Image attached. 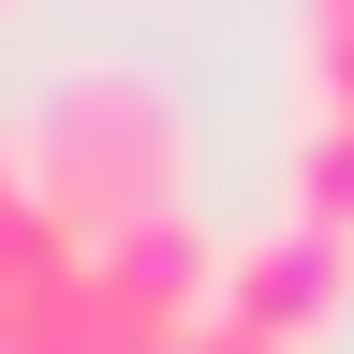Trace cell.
I'll list each match as a JSON object with an SVG mask.
<instances>
[{"instance_id":"cell-2","label":"cell","mask_w":354,"mask_h":354,"mask_svg":"<svg viewBox=\"0 0 354 354\" xmlns=\"http://www.w3.org/2000/svg\"><path fill=\"white\" fill-rule=\"evenodd\" d=\"M339 295H354V251H339V236H310V221H281V236H236V251H221V295H207V310L295 354Z\"/></svg>"},{"instance_id":"cell-1","label":"cell","mask_w":354,"mask_h":354,"mask_svg":"<svg viewBox=\"0 0 354 354\" xmlns=\"http://www.w3.org/2000/svg\"><path fill=\"white\" fill-rule=\"evenodd\" d=\"M15 162H30V207L74 221L88 251L148 236V221H192V118H177V88L133 74V59L44 74V104L15 118Z\"/></svg>"},{"instance_id":"cell-3","label":"cell","mask_w":354,"mask_h":354,"mask_svg":"<svg viewBox=\"0 0 354 354\" xmlns=\"http://www.w3.org/2000/svg\"><path fill=\"white\" fill-rule=\"evenodd\" d=\"M295 221L354 251V118H310L295 133Z\"/></svg>"},{"instance_id":"cell-4","label":"cell","mask_w":354,"mask_h":354,"mask_svg":"<svg viewBox=\"0 0 354 354\" xmlns=\"http://www.w3.org/2000/svg\"><path fill=\"white\" fill-rule=\"evenodd\" d=\"M310 118H354V0H310Z\"/></svg>"},{"instance_id":"cell-5","label":"cell","mask_w":354,"mask_h":354,"mask_svg":"<svg viewBox=\"0 0 354 354\" xmlns=\"http://www.w3.org/2000/svg\"><path fill=\"white\" fill-rule=\"evenodd\" d=\"M177 354H281V339H251V325H221V310H207V325L177 339Z\"/></svg>"}]
</instances>
